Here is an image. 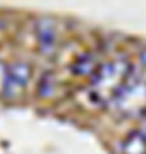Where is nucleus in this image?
I'll list each match as a JSON object with an SVG mask.
<instances>
[{"instance_id": "nucleus-5", "label": "nucleus", "mask_w": 146, "mask_h": 154, "mask_svg": "<svg viewBox=\"0 0 146 154\" xmlns=\"http://www.w3.org/2000/svg\"><path fill=\"white\" fill-rule=\"evenodd\" d=\"M122 154H146V130L138 128L124 139Z\"/></svg>"}, {"instance_id": "nucleus-3", "label": "nucleus", "mask_w": 146, "mask_h": 154, "mask_svg": "<svg viewBox=\"0 0 146 154\" xmlns=\"http://www.w3.org/2000/svg\"><path fill=\"white\" fill-rule=\"evenodd\" d=\"M29 79H31V67L24 62H17L12 63L7 69L5 75V84H4V96L5 98H16L24 91L28 86Z\"/></svg>"}, {"instance_id": "nucleus-2", "label": "nucleus", "mask_w": 146, "mask_h": 154, "mask_svg": "<svg viewBox=\"0 0 146 154\" xmlns=\"http://www.w3.org/2000/svg\"><path fill=\"white\" fill-rule=\"evenodd\" d=\"M112 103L124 115H134L146 110V79H139L131 74L129 81Z\"/></svg>"}, {"instance_id": "nucleus-7", "label": "nucleus", "mask_w": 146, "mask_h": 154, "mask_svg": "<svg viewBox=\"0 0 146 154\" xmlns=\"http://www.w3.org/2000/svg\"><path fill=\"white\" fill-rule=\"evenodd\" d=\"M5 75H7V69L0 63V93H4V84H5Z\"/></svg>"}, {"instance_id": "nucleus-4", "label": "nucleus", "mask_w": 146, "mask_h": 154, "mask_svg": "<svg viewBox=\"0 0 146 154\" xmlns=\"http://www.w3.org/2000/svg\"><path fill=\"white\" fill-rule=\"evenodd\" d=\"M36 36H38V45L41 51H52L53 46H55V29H53V24L48 19H41L36 26Z\"/></svg>"}, {"instance_id": "nucleus-1", "label": "nucleus", "mask_w": 146, "mask_h": 154, "mask_svg": "<svg viewBox=\"0 0 146 154\" xmlns=\"http://www.w3.org/2000/svg\"><path fill=\"white\" fill-rule=\"evenodd\" d=\"M132 69L125 58H113L98 65L95 74L91 75V82L88 88V98L91 105L103 106L112 103L120 93V89L129 81Z\"/></svg>"}, {"instance_id": "nucleus-8", "label": "nucleus", "mask_w": 146, "mask_h": 154, "mask_svg": "<svg viewBox=\"0 0 146 154\" xmlns=\"http://www.w3.org/2000/svg\"><path fill=\"white\" fill-rule=\"evenodd\" d=\"M141 62H143V63L146 65V50L143 51V53H141Z\"/></svg>"}, {"instance_id": "nucleus-6", "label": "nucleus", "mask_w": 146, "mask_h": 154, "mask_svg": "<svg viewBox=\"0 0 146 154\" xmlns=\"http://www.w3.org/2000/svg\"><path fill=\"white\" fill-rule=\"evenodd\" d=\"M98 69L96 67V62H95V55L91 53H84V55L78 57L74 60L71 70H72L74 75H88V74H95V70Z\"/></svg>"}, {"instance_id": "nucleus-9", "label": "nucleus", "mask_w": 146, "mask_h": 154, "mask_svg": "<svg viewBox=\"0 0 146 154\" xmlns=\"http://www.w3.org/2000/svg\"><path fill=\"white\" fill-rule=\"evenodd\" d=\"M143 130H146V113H144V122H143Z\"/></svg>"}]
</instances>
